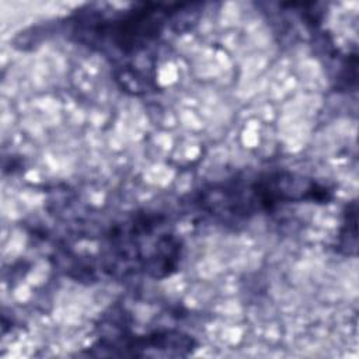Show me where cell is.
<instances>
[{"label":"cell","mask_w":359,"mask_h":359,"mask_svg":"<svg viewBox=\"0 0 359 359\" xmlns=\"http://www.w3.org/2000/svg\"><path fill=\"white\" fill-rule=\"evenodd\" d=\"M330 198L331 191L313 178L272 170L212 184L195 196V205L219 222L234 223L283 205L327 202Z\"/></svg>","instance_id":"cell-1"},{"label":"cell","mask_w":359,"mask_h":359,"mask_svg":"<svg viewBox=\"0 0 359 359\" xmlns=\"http://www.w3.org/2000/svg\"><path fill=\"white\" fill-rule=\"evenodd\" d=\"M182 7L184 4L142 3L111 15L88 8L73 17V32L84 43L130 55L156 41Z\"/></svg>","instance_id":"cell-2"},{"label":"cell","mask_w":359,"mask_h":359,"mask_svg":"<svg viewBox=\"0 0 359 359\" xmlns=\"http://www.w3.org/2000/svg\"><path fill=\"white\" fill-rule=\"evenodd\" d=\"M195 346L194 339L177 330H158L147 334L122 332L101 337L94 345L101 356H184Z\"/></svg>","instance_id":"cell-3"},{"label":"cell","mask_w":359,"mask_h":359,"mask_svg":"<svg viewBox=\"0 0 359 359\" xmlns=\"http://www.w3.org/2000/svg\"><path fill=\"white\" fill-rule=\"evenodd\" d=\"M344 230L339 231V247L346 248L348 254H356V247H353L352 243L356 244V203L352 202L348 205L344 219Z\"/></svg>","instance_id":"cell-4"}]
</instances>
